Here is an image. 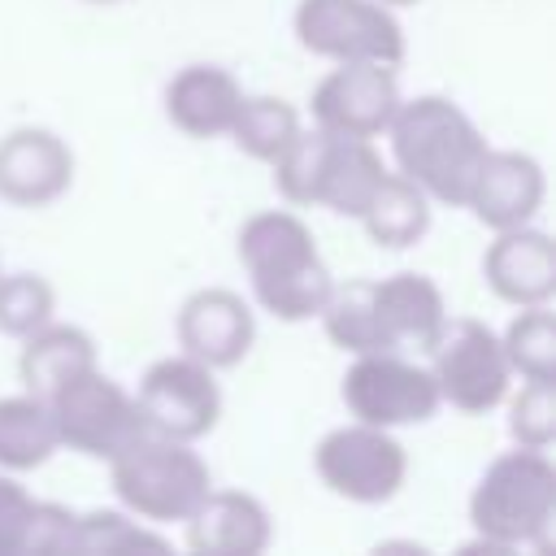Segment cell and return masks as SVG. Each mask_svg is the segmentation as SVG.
I'll use <instances>...</instances> for the list:
<instances>
[{
    "label": "cell",
    "mask_w": 556,
    "mask_h": 556,
    "mask_svg": "<svg viewBox=\"0 0 556 556\" xmlns=\"http://www.w3.org/2000/svg\"><path fill=\"white\" fill-rule=\"evenodd\" d=\"M382 174V156L369 139L339 135L326 126L295 130V139L274 161V187L287 204H321L339 217H361Z\"/></svg>",
    "instance_id": "obj_5"
},
{
    "label": "cell",
    "mask_w": 556,
    "mask_h": 556,
    "mask_svg": "<svg viewBox=\"0 0 556 556\" xmlns=\"http://www.w3.org/2000/svg\"><path fill=\"white\" fill-rule=\"evenodd\" d=\"M239 100H243V91H239L235 74L222 65H182L165 83V117L191 139L230 135Z\"/></svg>",
    "instance_id": "obj_19"
},
{
    "label": "cell",
    "mask_w": 556,
    "mask_h": 556,
    "mask_svg": "<svg viewBox=\"0 0 556 556\" xmlns=\"http://www.w3.org/2000/svg\"><path fill=\"white\" fill-rule=\"evenodd\" d=\"M35 513H39V500L22 482L0 473V556H30Z\"/></svg>",
    "instance_id": "obj_28"
},
{
    "label": "cell",
    "mask_w": 556,
    "mask_h": 556,
    "mask_svg": "<svg viewBox=\"0 0 556 556\" xmlns=\"http://www.w3.org/2000/svg\"><path fill=\"white\" fill-rule=\"evenodd\" d=\"M317 478L352 504H387L408 473V452L382 426H339L313 452Z\"/></svg>",
    "instance_id": "obj_11"
},
{
    "label": "cell",
    "mask_w": 556,
    "mask_h": 556,
    "mask_svg": "<svg viewBox=\"0 0 556 556\" xmlns=\"http://www.w3.org/2000/svg\"><path fill=\"white\" fill-rule=\"evenodd\" d=\"M430 374L439 382V400L460 413H491L508 395L513 365L504 356L500 334L478 317H447L439 339L430 343Z\"/></svg>",
    "instance_id": "obj_9"
},
{
    "label": "cell",
    "mask_w": 556,
    "mask_h": 556,
    "mask_svg": "<svg viewBox=\"0 0 556 556\" xmlns=\"http://www.w3.org/2000/svg\"><path fill=\"white\" fill-rule=\"evenodd\" d=\"M174 334H178V348L200 365L230 369L252 352L256 317L243 304V295H235L230 287H204L182 300L174 317Z\"/></svg>",
    "instance_id": "obj_14"
},
{
    "label": "cell",
    "mask_w": 556,
    "mask_h": 556,
    "mask_svg": "<svg viewBox=\"0 0 556 556\" xmlns=\"http://www.w3.org/2000/svg\"><path fill=\"white\" fill-rule=\"evenodd\" d=\"M356 222H365L378 248H413L430 230V195L404 174H382Z\"/></svg>",
    "instance_id": "obj_21"
},
{
    "label": "cell",
    "mask_w": 556,
    "mask_h": 556,
    "mask_svg": "<svg viewBox=\"0 0 556 556\" xmlns=\"http://www.w3.org/2000/svg\"><path fill=\"white\" fill-rule=\"evenodd\" d=\"M343 404L365 426H417L430 421L439 400V382L426 365L404 361L400 352H361L343 374Z\"/></svg>",
    "instance_id": "obj_10"
},
{
    "label": "cell",
    "mask_w": 556,
    "mask_h": 556,
    "mask_svg": "<svg viewBox=\"0 0 556 556\" xmlns=\"http://www.w3.org/2000/svg\"><path fill=\"white\" fill-rule=\"evenodd\" d=\"M295 39L326 61H404V26L382 0H300Z\"/></svg>",
    "instance_id": "obj_8"
},
{
    "label": "cell",
    "mask_w": 556,
    "mask_h": 556,
    "mask_svg": "<svg viewBox=\"0 0 556 556\" xmlns=\"http://www.w3.org/2000/svg\"><path fill=\"white\" fill-rule=\"evenodd\" d=\"M308 104H313L317 126L356 135V139H374L387 130V122L400 104L395 70L382 61H339V70H330L313 87Z\"/></svg>",
    "instance_id": "obj_13"
},
{
    "label": "cell",
    "mask_w": 556,
    "mask_h": 556,
    "mask_svg": "<svg viewBox=\"0 0 556 556\" xmlns=\"http://www.w3.org/2000/svg\"><path fill=\"white\" fill-rule=\"evenodd\" d=\"M543 195H547V178L534 156L486 148L473 187L465 195V208H473V217L491 230H513V226H530V217L543 208Z\"/></svg>",
    "instance_id": "obj_16"
},
{
    "label": "cell",
    "mask_w": 556,
    "mask_h": 556,
    "mask_svg": "<svg viewBox=\"0 0 556 556\" xmlns=\"http://www.w3.org/2000/svg\"><path fill=\"white\" fill-rule=\"evenodd\" d=\"M508 434L521 447H552L556 439V378H526L513 400Z\"/></svg>",
    "instance_id": "obj_27"
},
{
    "label": "cell",
    "mask_w": 556,
    "mask_h": 556,
    "mask_svg": "<svg viewBox=\"0 0 556 556\" xmlns=\"http://www.w3.org/2000/svg\"><path fill=\"white\" fill-rule=\"evenodd\" d=\"M48 408H52L56 439L96 460H113L126 443L148 434L139 408H135V395H126L122 382H113L96 365L65 378L48 395Z\"/></svg>",
    "instance_id": "obj_7"
},
{
    "label": "cell",
    "mask_w": 556,
    "mask_h": 556,
    "mask_svg": "<svg viewBox=\"0 0 556 556\" xmlns=\"http://www.w3.org/2000/svg\"><path fill=\"white\" fill-rule=\"evenodd\" d=\"M239 265L248 269L256 304L278 321L317 317L334 287L313 230L291 208H265L239 226Z\"/></svg>",
    "instance_id": "obj_3"
},
{
    "label": "cell",
    "mask_w": 556,
    "mask_h": 556,
    "mask_svg": "<svg viewBox=\"0 0 556 556\" xmlns=\"http://www.w3.org/2000/svg\"><path fill=\"white\" fill-rule=\"evenodd\" d=\"M109 469H113V495L126 504V513L152 526L187 521L195 504L213 491V478L200 452L165 434H139L109 460Z\"/></svg>",
    "instance_id": "obj_6"
},
{
    "label": "cell",
    "mask_w": 556,
    "mask_h": 556,
    "mask_svg": "<svg viewBox=\"0 0 556 556\" xmlns=\"http://www.w3.org/2000/svg\"><path fill=\"white\" fill-rule=\"evenodd\" d=\"M295 130H300V113L278 96H243L239 113L230 122L235 148L248 152L252 161H269V165L282 156V148L295 139Z\"/></svg>",
    "instance_id": "obj_23"
},
{
    "label": "cell",
    "mask_w": 556,
    "mask_h": 556,
    "mask_svg": "<svg viewBox=\"0 0 556 556\" xmlns=\"http://www.w3.org/2000/svg\"><path fill=\"white\" fill-rule=\"evenodd\" d=\"M387 135L404 178H413L430 200L465 208L473 174L486 156V139L460 104H452L447 96L400 100L387 122Z\"/></svg>",
    "instance_id": "obj_2"
},
{
    "label": "cell",
    "mask_w": 556,
    "mask_h": 556,
    "mask_svg": "<svg viewBox=\"0 0 556 556\" xmlns=\"http://www.w3.org/2000/svg\"><path fill=\"white\" fill-rule=\"evenodd\" d=\"M56 447H61V439H56L48 400H39L30 391L0 400V469H9V473L39 469Z\"/></svg>",
    "instance_id": "obj_22"
},
{
    "label": "cell",
    "mask_w": 556,
    "mask_h": 556,
    "mask_svg": "<svg viewBox=\"0 0 556 556\" xmlns=\"http://www.w3.org/2000/svg\"><path fill=\"white\" fill-rule=\"evenodd\" d=\"M169 539L130 521L126 513L113 508H96V513H74V530H70V552L83 556H126V552H165Z\"/></svg>",
    "instance_id": "obj_24"
},
{
    "label": "cell",
    "mask_w": 556,
    "mask_h": 556,
    "mask_svg": "<svg viewBox=\"0 0 556 556\" xmlns=\"http://www.w3.org/2000/svg\"><path fill=\"white\" fill-rule=\"evenodd\" d=\"M74 182V152L43 126H17L0 139V200L17 208H43Z\"/></svg>",
    "instance_id": "obj_15"
},
{
    "label": "cell",
    "mask_w": 556,
    "mask_h": 556,
    "mask_svg": "<svg viewBox=\"0 0 556 556\" xmlns=\"http://www.w3.org/2000/svg\"><path fill=\"white\" fill-rule=\"evenodd\" d=\"M482 278L504 304H547L556 295V243L543 230L513 226L495 230V243L482 256Z\"/></svg>",
    "instance_id": "obj_17"
},
{
    "label": "cell",
    "mask_w": 556,
    "mask_h": 556,
    "mask_svg": "<svg viewBox=\"0 0 556 556\" xmlns=\"http://www.w3.org/2000/svg\"><path fill=\"white\" fill-rule=\"evenodd\" d=\"M269 534V513L248 491H208L187 517V547L200 556H261Z\"/></svg>",
    "instance_id": "obj_18"
},
{
    "label": "cell",
    "mask_w": 556,
    "mask_h": 556,
    "mask_svg": "<svg viewBox=\"0 0 556 556\" xmlns=\"http://www.w3.org/2000/svg\"><path fill=\"white\" fill-rule=\"evenodd\" d=\"M326 339L352 356L361 352H430L447 321L443 291L417 274L400 269L387 278H352L343 287H330L321 304Z\"/></svg>",
    "instance_id": "obj_1"
},
{
    "label": "cell",
    "mask_w": 556,
    "mask_h": 556,
    "mask_svg": "<svg viewBox=\"0 0 556 556\" xmlns=\"http://www.w3.org/2000/svg\"><path fill=\"white\" fill-rule=\"evenodd\" d=\"M56 291L39 274H0V334L26 339L43 321H52Z\"/></svg>",
    "instance_id": "obj_26"
},
{
    "label": "cell",
    "mask_w": 556,
    "mask_h": 556,
    "mask_svg": "<svg viewBox=\"0 0 556 556\" xmlns=\"http://www.w3.org/2000/svg\"><path fill=\"white\" fill-rule=\"evenodd\" d=\"M500 343L521 378H556V317L547 304H526Z\"/></svg>",
    "instance_id": "obj_25"
},
{
    "label": "cell",
    "mask_w": 556,
    "mask_h": 556,
    "mask_svg": "<svg viewBox=\"0 0 556 556\" xmlns=\"http://www.w3.org/2000/svg\"><path fill=\"white\" fill-rule=\"evenodd\" d=\"M87 4H117V0H87Z\"/></svg>",
    "instance_id": "obj_30"
},
{
    "label": "cell",
    "mask_w": 556,
    "mask_h": 556,
    "mask_svg": "<svg viewBox=\"0 0 556 556\" xmlns=\"http://www.w3.org/2000/svg\"><path fill=\"white\" fill-rule=\"evenodd\" d=\"M556 517V465L547 447H521L495 456L473 495L469 521L478 530V547L513 552V547H547V530Z\"/></svg>",
    "instance_id": "obj_4"
},
{
    "label": "cell",
    "mask_w": 556,
    "mask_h": 556,
    "mask_svg": "<svg viewBox=\"0 0 556 556\" xmlns=\"http://www.w3.org/2000/svg\"><path fill=\"white\" fill-rule=\"evenodd\" d=\"M91 365H96V339L83 326H65V321H43L39 330H30L22 339V356H17L22 387L39 400H48L65 378H74Z\"/></svg>",
    "instance_id": "obj_20"
},
{
    "label": "cell",
    "mask_w": 556,
    "mask_h": 556,
    "mask_svg": "<svg viewBox=\"0 0 556 556\" xmlns=\"http://www.w3.org/2000/svg\"><path fill=\"white\" fill-rule=\"evenodd\" d=\"M135 408H139L148 434L195 443L217 426L222 391H217L213 369L182 352V356H165V361L148 365Z\"/></svg>",
    "instance_id": "obj_12"
},
{
    "label": "cell",
    "mask_w": 556,
    "mask_h": 556,
    "mask_svg": "<svg viewBox=\"0 0 556 556\" xmlns=\"http://www.w3.org/2000/svg\"><path fill=\"white\" fill-rule=\"evenodd\" d=\"M382 4H417V0H382Z\"/></svg>",
    "instance_id": "obj_29"
}]
</instances>
